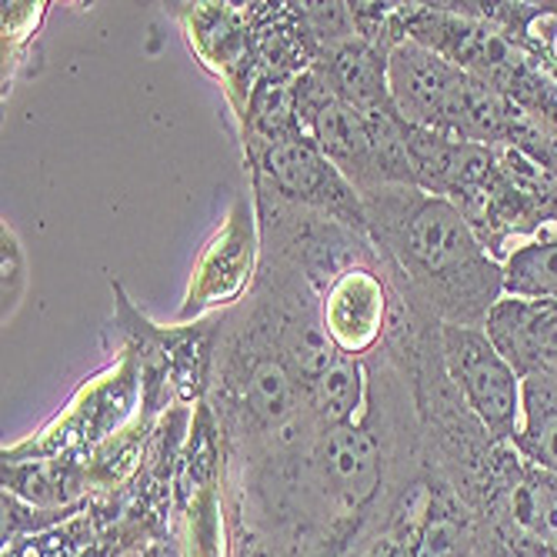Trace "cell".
Instances as JSON below:
<instances>
[{"label": "cell", "mask_w": 557, "mask_h": 557, "mask_svg": "<svg viewBox=\"0 0 557 557\" xmlns=\"http://www.w3.org/2000/svg\"><path fill=\"white\" fill-rule=\"evenodd\" d=\"M368 237L394 290L437 324L484 327L504 297V268L447 197L421 187L364 194Z\"/></svg>", "instance_id": "obj_1"}, {"label": "cell", "mask_w": 557, "mask_h": 557, "mask_svg": "<svg viewBox=\"0 0 557 557\" xmlns=\"http://www.w3.org/2000/svg\"><path fill=\"white\" fill-rule=\"evenodd\" d=\"M481 518L454 484L424 461L404 484L364 557H474Z\"/></svg>", "instance_id": "obj_2"}, {"label": "cell", "mask_w": 557, "mask_h": 557, "mask_svg": "<svg viewBox=\"0 0 557 557\" xmlns=\"http://www.w3.org/2000/svg\"><path fill=\"white\" fill-rule=\"evenodd\" d=\"M255 187L271 190L294 208L331 218L350 231L368 234L364 197L321 154L308 134H287L277 140L244 144Z\"/></svg>", "instance_id": "obj_3"}, {"label": "cell", "mask_w": 557, "mask_h": 557, "mask_svg": "<svg viewBox=\"0 0 557 557\" xmlns=\"http://www.w3.org/2000/svg\"><path fill=\"white\" fill-rule=\"evenodd\" d=\"M318 297L324 331L341 354L368 361L374 350L384 347L397 311V290L374 244H368L361 255H354L344 268H337L318 290Z\"/></svg>", "instance_id": "obj_4"}, {"label": "cell", "mask_w": 557, "mask_h": 557, "mask_svg": "<svg viewBox=\"0 0 557 557\" xmlns=\"http://www.w3.org/2000/svg\"><path fill=\"white\" fill-rule=\"evenodd\" d=\"M441 361L481 428L494 441L511 444L521 424V377L497 354L484 327L441 324Z\"/></svg>", "instance_id": "obj_5"}, {"label": "cell", "mask_w": 557, "mask_h": 557, "mask_svg": "<svg viewBox=\"0 0 557 557\" xmlns=\"http://www.w3.org/2000/svg\"><path fill=\"white\" fill-rule=\"evenodd\" d=\"M290 97H294V114L300 131L354 184V190L364 197L371 190L387 187L368 121L331 94L318 67L304 71L300 77L290 81Z\"/></svg>", "instance_id": "obj_6"}, {"label": "cell", "mask_w": 557, "mask_h": 557, "mask_svg": "<svg viewBox=\"0 0 557 557\" xmlns=\"http://www.w3.org/2000/svg\"><path fill=\"white\" fill-rule=\"evenodd\" d=\"M255 255H258V224L250 200L237 197L227 221L200 250L190 274V287L184 297L181 318H200L211 308H227L240 300V294L255 281Z\"/></svg>", "instance_id": "obj_7"}, {"label": "cell", "mask_w": 557, "mask_h": 557, "mask_svg": "<svg viewBox=\"0 0 557 557\" xmlns=\"http://www.w3.org/2000/svg\"><path fill=\"white\" fill-rule=\"evenodd\" d=\"M184 8L187 11H181V21L187 40L197 50L200 64L214 71L218 81H224L231 108L237 111L240 121L247 111L250 90L261 81L244 11L237 4H184Z\"/></svg>", "instance_id": "obj_8"}, {"label": "cell", "mask_w": 557, "mask_h": 557, "mask_svg": "<svg viewBox=\"0 0 557 557\" xmlns=\"http://www.w3.org/2000/svg\"><path fill=\"white\" fill-rule=\"evenodd\" d=\"M484 334L518 377L557 358V304L504 294L484 318Z\"/></svg>", "instance_id": "obj_9"}, {"label": "cell", "mask_w": 557, "mask_h": 557, "mask_svg": "<svg viewBox=\"0 0 557 557\" xmlns=\"http://www.w3.org/2000/svg\"><path fill=\"white\" fill-rule=\"evenodd\" d=\"M484 528L511 531L557 557V478L518 454V465L504 481Z\"/></svg>", "instance_id": "obj_10"}, {"label": "cell", "mask_w": 557, "mask_h": 557, "mask_svg": "<svg viewBox=\"0 0 557 557\" xmlns=\"http://www.w3.org/2000/svg\"><path fill=\"white\" fill-rule=\"evenodd\" d=\"M387 54L391 50L358 34L354 40L324 50L314 67L321 71L324 84L337 100H344L361 117H374L394 111L391 84H387Z\"/></svg>", "instance_id": "obj_11"}, {"label": "cell", "mask_w": 557, "mask_h": 557, "mask_svg": "<svg viewBox=\"0 0 557 557\" xmlns=\"http://www.w3.org/2000/svg\"><path fill=\"white\" fill-rule=\"evenodd\" d=\"M4 491L27 500L30 508L64 511L74 504L90 500V468L77 458H27V461H0Z\"/></svg>", "instance_id": "obj_12"}, {"label": "cell", "mask_w": 557, "mask_h": 557, "mask_svg": "<svg viewBox=\"0 0 557 557\" xmlns=\"http://www.w3.org/2000/svg\"><path fill=\"white\" fill-rule=\"evenodd\" d=\"M511 447L557 478V358L521 377V424Z\"/></svg>", "instance_id": "obj_13"}, {"label": "cell", "mask_w": 557, "mask_h": 557, "mask_svg": "<svg viewBox=\"0 0 557 557\" xmlns=\"http://www.w3.org/2000/svg\"><path fill=\"white\" fill-rule=\"evenodd\" d=\"M371 400V368L358 358H341L311 384L308 391V411L318 431H331L341 424L358 421L368 411Z\"/></svg>", "instance_id": "obj_14"}, {"label": "cell", "mask_w": 557, "mask_h": 557, "mask_svg": "<svg viewBox=\"0 0 557 557\" xmlns=\"http://www.w3.org/2000/svg\"><path fill=\"white\" fill-rule=\"evenodd\" d=\"M4 557H124V554L94 524L84 504V511L74 515L71 521L8 544Z\"/></svg>", "instance_id": "obj_15"}, {"label": "cell", "mask_w": 557, "mask_h": 557, "mask_svg": "<svg viewBox=\"0 0 557 557\" xmlns=\"http://www.w3.org/2000/svg\"><path fill=\"white\" fill-rule=\"evenodd\" d=\"M504 294L557 304V231L521 244L504 258Z\"/></svg>", "instance_id": "obj_16"}, {"label": "cell", "mask_w": 557, "mask_h": 557, "mask_svg": "<svg viewBox=\"0 0 557 557\" xmlns=\"http://www.w3.org/2000/svg\"><path fill=\"white\" fill-rule=\"evenodd\" d=\"M0 277H4L0 300H4V324H8L17 314L21 297L27 290V258H24V247L8 221L0 227Z\"/></svg>", "instance_id": "obj_17"}, {"label": "cell", "mask_w": 557, "mask_h": 557, "mask_svg": "<svg viewBox=\"0 0 557 557\" xmlns=\"http://www.w3.org/2000/svg\"><path fill=\"white\" fill-rule=\"evenodd\" d=\"M474 557H554L550 550L511 534V531H500V528H484Z\"/></svg>", "instance_id": "obj_18"}]
</instances>
